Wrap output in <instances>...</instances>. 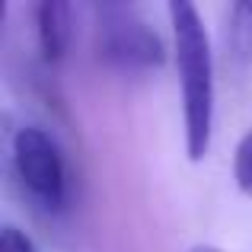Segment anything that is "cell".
<instances>
[{
	"label": "cell",
	"instance_id": "6",
	"mask_svg": "<svg viewBox=\"0 0 252 252\" xmlns=\"http://www.w3.org/2000/svg\"><path fill=\"white\" fill-rule=\"evenodd\" d=\"M233 179H236V189L246 198H252V125L233 150Z\"/></svg>",
	"mask_w": 252,
	"mask_h": 252
},
{
	"label": "cell",
	"instance_id": "5",
	"mask_svg": "<svg viewBox=\"0 0 252 252\" xmlns=\"http://www.w3.org/2000/svg\"><path fill=\"white\" fill-rule=\"evenodd\" d=\"M223 38H227V51L236 64L252 61V0H236L227 6Z\"/></svg>",
	"mask_w": 252,
	"mask_h": 252
},
{
	"label": "cell",
	"instance_id": "7",
	"mask_svg": "<svg viewBox=\"0 0 252 252\" xmlns=\"http://www.w3.org/2000/svg\"><path fill=\"white\" fill-rule=\"evenodd\" d=\"M0 252H38V249L26 230H19L16 223H3L0 227Z\"/></svg>",
	"mask_w": 252,
	"mask_h": 252
},
{
	"label": "cell",
	"instance_id": "1",
	"mask_svg": "<svg viewBox=\"0 0 252 252\" xmlns=\"http://www.w3.org/2000/svg\"><path fill=\"white\" fill-rule=\"evenodd\" d=\"M172 26L179 90H182V137L191 163L204 160L214 134V51L195 3L172 0L166 6Z\"/></svg>",
	"mask_w": 252,
	"mask_h": 252
},
{
	"label": "cell",
	"instance_id": "8",
	"mask_svg": "<svg viewBox=\"0 0 252 252\" xmlns=\"http://www.w3.org/2000/svg\"><path fill=\"white\" fill-rule=\"evenodd\" d=\"M185 252H227V249H220V246H211V243H198V246H189Z\"/></svg>",
	"mask_w": 252,
	"mask_h": 252
},
{
	"label": "cell",
	"instance_id": "3",
	"mask_svg": "<svg viewBox=\"0 0 252 252\" xmlns=\"http://www.w3.org/2000/svg\"><path fill=\"white\" fill-rule=\"evenodd\" d=\"M13 166L23 189L45 208L64 201V160L55 137L38 125H26L13 134Z\"/></svg>",
	"mask_w": 252,
	"mask_h": 252
},
{
	"label": "cell",
	"instance_id": "2",
	"mask_svg": "<svg viewBox=\"0 0 252 252\" xmlns=\"http://www.w3.org/2000/svg\"><path fill=\"white\" fill-rule=\"evenodd\" d=\"M99 55L125 70L160 67L166 48L157 29L131 6H105L99 16Z\"/></svg>",
	"mask_w": 252,
	"mask_h": 252
},
{
	"label": "cell",
	"instance_id": "4",
	"mask_svg": "<svg viewBox=\"0 0 252 252\" xmlns=\"http://www.w3.org/2000/svg\"><path fill=\"white\" fill-rule=\"evenodd\" d=\"M35 32L42 55L48 61H61L70 45V6L64 0H42L35 6Z\"/></svg>",
	"mask_w": 252,
	"mask_h": 252
}]
</instances>
